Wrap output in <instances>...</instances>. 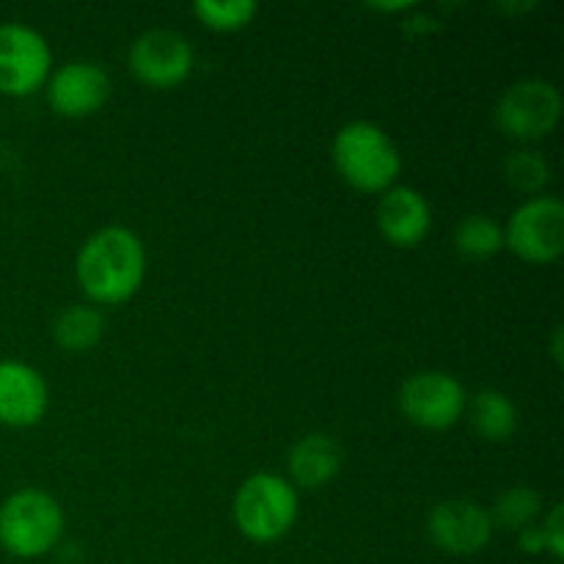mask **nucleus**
Returning a JSON list of instances; mask_svg holds the SVG:
<instances>
[{
	"mask_svg": "<svg viewBox=\"0 0 564 564\" xmlns=\"http://www.w3.org/2000/svg\"><path fill=\"white\" fill-rule=\"evenodd\" d=\"M518 545H521L527 554H545L543 532H540L538 523H534V527H529V529H523V532H518Z\"/></svg>",
	"mask_w": 564,
	"mask_h": 564,
	"instance_id": "4be33fe9",
	"label": "nucleus"
},
{
	"mask_svg": "<svg viewBox=\"0 0 564 564\" xmlns=\"http://www.w3.org/2000/svg\"><path fill=\"white\" fill-rule=\"evenodd\" d=\"M64 507L39 488H22L0 505V549L14 560H39L64 538Z\"/></svg>",
	"mask_w": 564,
	"mask_h": 564,
	"instance_id": "7ed1b4c3",
	"label": "nucleus"
},
{
	"mask_svg": "<svg viewBox=\"0 0 564 564\" xmlns=\"http://www.w3.org/2000/svg\"><path fill=\"white\" fill-rule=\"evenodd\" d=\"M50 391L42 372L25 361H0V424L11 430L36 427L47 413Z\"/></svg>",
	"mask_w": 564,
	"mask_h": 564,
	"instance_id": "f8f14e48",
	"label": "nucleus"
},
{
	"mask_svg": "<svg viewBox=\"0 0 564 564\" xmlns=\"http://www.w3.org/2000/svg\"><path fill=\"white\" fill-rule=\"evenodd\" d=\"M105 334V317L99 308L77 303L66 306L53 323V339L66 352H86L99 345Z\"/></svg>",
	"mask_w": 564,
	"mask_h": 564,
	"instance_id": "dca6fc26",
	"label": "nucleus"
},
{
	"mask_svg": "<svg viewBox=\"0 0 564 564\" xmlns=\"http://www.w3.org/2000/svg\"><path fill=\"white\" fill-rule=\"evenodd\" d=\"M53 75V53L36 28L25 22L0 25V94L3 97H31L44 88Z\"/></svg>",
	"mask_w": 564,
	"mask_h": 564,
	"instance_id": "0eeeda50",
	"label": "nucleus"
},
{
	"mask_svg": "<svg viewBox=\"0 0 564 564\" xmlns=\"http://www.w3.org/2000/svg\"><path fill=\"white\" fill-rule=\"evenodd\" d=\"M375 220L383 240L394 248H416L433 229V209L416 187L394 185L380 193Z\"/></svg>",
	"mask_w": 564,
	"mask_h": 564,
	"instance_id": "ddd939ff",
	"label": "nucleus"
},
{
	"mask_svg": "<svg viewBox=\"0 0 564 564\" xmlns=\"http://www.w3.org/2000/svg\"><path fill=\"white\" fill-rule=\"evenodd\" d=\"M427 534L446 556H474L488 549L494 523L488 510L471 499H446L430 510Z\"/></svg>",
	"mask_w": 564,
	"mask_h": 564,
	"instance_id": "9d476101",
	"label": "nucleus"
},
{
	"mask_svg": "<svg viewBox=\"0 0 564 564\" xmlns=\"http://www.w3.org/2000/svg\"><path fill=\"white\" fill-rule=\"evenodd\" d=\"M297 512H301V499L295 485L270 471L251 474L237 488L235 507H231L240 534L257 545L279 543L281 538H286L295 527Z\"/></svg>",
	"mask_w": 564,
	"mask_h": 564,
	"instance_id": "20e7f679",
	"label": "nucleus"
},
{
	"mask_svg": "<svg viewBox=\"0 0 564 564\" xmlns=\"http://www.w3.org/2000/svg\"><path fill=\"white\" fill-rule=\"evenodd\" d=\"M413 3H372V9H378V11H405V9H411Z\"/></svg>",
	"mask_w": 564,
	"mask_h": 564,
	"instance_id": "b1692460",
	"label": "nucleus"
},
{
	"mask_svg": "<svg viewBox=\"0 0 564 564\" xmlns=\"http://www.w3.org/2000/svg\"><path fill=\"white\" fill-rule=\"evenodd\" d=\"M471 427L479 438L490 441V444H505L516 435L518 430V408L505 391L485 389L474 397L471 402Z\"/></svg>",
	"mask_w": 564,
	"mask_h": 564,
	"instance_id": "2eb2a0df",
	"label": "nucleus"
},
{
	"mask_svg": "<svg viewBox=\"0 0 564 564\" xmlns=\"http://www.w3.org/2000/svg\"><path fill=\"white\" fill-rule=\"evenodd\" d=\"M259 6L253 0H198L193 3V14L204 28L218 33L242 31L257 17Z\"/></svg>",
	"mask_w": 564,
	"mask_h": 564,
	"instance_id": "6ab92c4d",
	"label": "nucleus"
},
{
	"mask_svg": "<svg viewBox=\"0 0 564 564\" xmlns=\"http://www.w3.org/2000/svg\"><path fill=\"white\" fill-rule=\"evenodd\" d=\"M47 105L64 119H86L94 116L110 97V75L94 61H69L44 83Z\"/></svg>",
	"mask_w": 564,
	"mask_h": 564,
	"instance_id": "9b49d317",
	"label": "nucleus"
},
{
	"mask_svg": "<svg viewBox=\"0 0 564 564\" xmlns=\"http://www.w3.org/2000/svg\"><path fill=\"white\" fill-rule=\"evenodd\" d=\"M496 127L512 141H543L562 119L560 88L543 77H527L507 88L494 110Z\"/></svg>",
	"mask_w": 564,
	"mask_h": 564,
	"instance_id": "39448f33",
	"label": "nucleus"
},
{
	"mask_svg": "<svg viewBox=\"0 0 564 564\" xmlns=\"http://www.w3.org/2000/svg\"><path fill=\"white\" fill-rule=\"evenodd\" d=\"M455 248L460 257L482 262L505 248V229L485 213H471L457 224Z\"/></svg>",
	"mask_w": 564,
	"mask_h": 564,
	"instance_id": "a211bd4d",
	"label": "nucleus"
},
{
	"mask_svg": "<svg viewBox=\"0 0 564 564\" xmlns=\"http://www.w3.org/2000/svg\"><path fill=\"white\" fill-rule=\"evenodd\" d=\"M334 169L352 191L386 193L394 187L402 171V158L389 132L375 121H350L330 143Z\"/></svg>",
	"mask_w": 564,
	"mask_h": 564,
	"instance_id": "f03ea898",
	"label": "nucleus"
},
{
	"mask_svg": "<svg viewBox=\"0 0 564 564\" xmlns=\"http://www.w3.org/2000/svg\"><path fill=\"white\" fill-rule=\"evenodd\" d=\"M540 532H543V545L556 562L564 560V507L554 505L549 516L540 523Z\"/></svg>",
	"mask_w": 564,
	"mask_h": 564,
	"instance_id": "412c9836",
	"label": "nucleus"
},
{
	"mask_svg": "<svg viewBox=\"0 0 564 564\" xmlns=\"http://www.w3.org/2000/svg\"><path fill=\"white\" fill-rule=\"evenodd\" d=\"M551 356H554V361L562 367V328L554 330V347H551Z\"/></svg>",
	"mask_w": 564,
	"mask_h": 564,
	"instance_id": "5701e85b",
	"label": "nucleus"
},
{
	"mask_svg": "<svg viewBox=\"0 0 564 564\" xmlns=\"http://www.w3.org/2000/svg\"><path fill=\"white\" fill-rule=\"evenodd\" d=\"M290 482L295 490H317L334 482L341 471V449L330 435L312 433L290 449Z\"/></svg>",
	"mask_w": 564,
	"mask_h": 564,
	"instance_id": "4468645a",
	"label": "nucleus"
},
{
	"mask_svg": "<svg viewBox=\"0 0 564 564\" xmlns=\"http://www.w3.org/2000/svg\"><path fill=\"white\" fill-rule=\"evenodd\" d=\"M505 248L529 264H554L564 251V204L556 196H532L510 215Z\"/></svg>",
	"mask_w": 564,
	"mask_h": 564,
	"instance_id": "423d86ee",
	"label": "nucleus"
},
{
	"mask_svg": "<svg viewBox=\"0 0 564 564\" xmlns=\"http://www.w3.org/2000/svg\"><path fill=\"white\" fill-rule=\"evenodd\" d=\"M130 72L147 88H176L193 72L191 42L182 33L165 28L141 33L130 47Z\"/></svg>",
	"mask_w": 564,
	"mask_h": 564,
	"instance_id": "1a4fd4ad",
	"label": "nucleus"
},
{
	"mask_svg": "<svg viewBox=\"0 0 564 564\" xmlns=\"http://www.w3.org/2000/svg\"><path fill=\"white\" fill-rule=\"evenodd\" d=\"M494 529H505V532H523V529L534 527L538 518L543 516V496L527 485H516L507 488L494 499V507L488 510Z\"/></svg>",
	"mask_w": 564,
	"mask_h": 564,
	"instance_id": "f3484780",
	"label": "nucleus"
},
{
	"mask_svg": "<svg viewBox=\"0 0 564 564\" xmlns=\"http://www.w3.org/2000/svg\"><path fill=\"white\" fill-rule=\"evenodd\" d=\"M75 273L88 301L99 306H119L135 297L147 279V248L135 231L124 226H105L83 242Z\"/></svg>",
	"mask_w": 564,
	"mask_h": 564,
	"instance_id": "f257e3e1",
	"label": "nucleus"
},
{
	"mask_svg": "<svg viewBox=\"0 0 564 564\" xmlns=\"http://www.w3.org/2000/svg\"><path fill=\"white\" fill-rule=\"evenodd\" d=\"M466 408V389L449 372H416L400 389V411L413 427L441 433L455 427Z\"/></svg>",
	"mask_w": 564,
	"mask_h": 564,
	"instance_id": "6e6552de",
	"label": "nucleus"
},
{
	"mask_svg": "<svg viewBox=\"0 0 564 564\" xmlns=\"http://www.w3.org/2000/svg\"><path fill=\"white\" fill-rule=\"evenodd\" d=\"M505 171V180L512 191L518 193H540L551 182V165L534 149H518L501 165Z\"/></svg>",
	"mask_w": 564,
	"mask_h": 564,
	"instance_id": "aec40b11",
	"label": "nucleus"
}]
</instances>
